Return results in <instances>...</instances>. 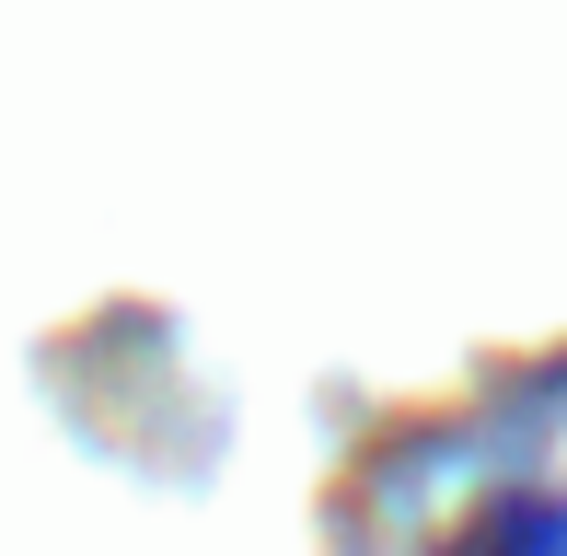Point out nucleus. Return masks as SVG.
Returning a JSON list of instances; mask_svg holds the SVG:
<instances>
[{
    "instance_id": "1",
    "label": "nucleus",
    "mask_w": 567,
    "mask_h": 556,
    "mask_svg": "<svg viewBox=\"0 0 567 556\" xmlns=\"http://www.w3.org/2000/svg\"><path fill=\"white\" fill-rule=\"evenodd\" d=\"M441 556H567V498H498V511H475Z\"/></svg>"
}]
</instances>
